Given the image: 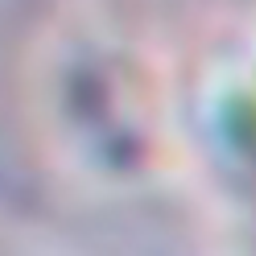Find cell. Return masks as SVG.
Instances as JSON below:
<instances>
[]
</instances>
